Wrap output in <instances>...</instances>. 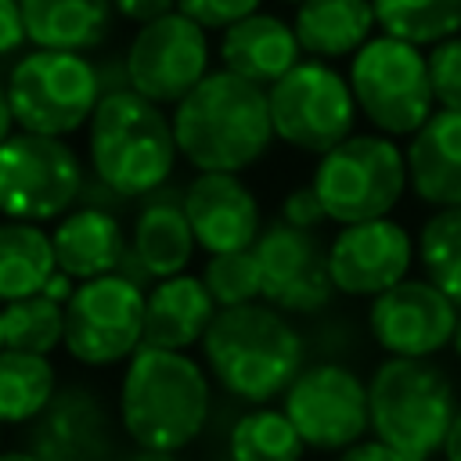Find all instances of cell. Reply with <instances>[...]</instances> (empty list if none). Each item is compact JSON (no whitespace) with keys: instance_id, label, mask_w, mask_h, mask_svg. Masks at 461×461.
I'll list each match as a JSON object with an SVG mask.
<instances>
[{"instance_id":"cell-26","label":"cell","mask_w":461,"mask_h":461,"mask_svg":"<svg viewBox=\"0 0 461 461\" xmlns=\"http://www.w3.org/2000/svg\"><path fill=\"white\" fill-rule=\"evenodd\" d=\"M58 270L50 230L40 223L0 220V306L43 292L47 277Z\"/></svg>"},{"instance_id":"cell-21","label":"cell","mask_w":461,"mask_h":461,"mask_svg":"<svg viewBox=\"0 0 461 461\" xmlns=\"http://www.w3.org/2000/svg\"><path fill=\"white\" fill-rule=\"evenodd\" d=\"M216 310L220 306L209 295L202 274L187 270L162 277L144 295V346L187 353L191 346H202Z\"/></svg>"},{"instance_id":"cell-28","label":"cell","mask_w":461,"mask_h":461,"mask_svg":"<svg viewBox=\"0 0 461 461\" xmlns=\"http://www.w3.org/2000/svg\"><path fill=\"white\" fill-rule=\"evenodd\" d=\"M306 443L281 407H249L227 429V461H303Z\"/></svg>"},{"instance_id":"cell-1","label":"cell","mask_w":461,"mask_h":461,"mask_svg":"<svg viewBox=\"0 0 461 461\" xmlns=\"http://www.w3.org/2000/svg\"><path fill=\"white\" fill-rule=\"evenodd\" d=\"M115 414L140 450H187L212 418V378L191 353L140 346L119 378Z\"/></svg>"},{"instance_id":"cell-45","label":"cell","mask_w":461,"mask_h":461,"mask_svg":"<svg viewBox=\"0 0 461 461\" xmlns=\"http://www.w3.org/2000/svg\"><path fill=\"white\" fill-rule=\"evenodd\" d=\"M450 349H454V357L461 360V313H457V328H454V339H450Z\"/></svg>"},{"instance_id":"cell-8","label":"cell","mask_w":461,"mask_h":461,"mask_svg":"<svg viewBox=\"0 0 461 461\" xmlns=\"http://www.w3.org/2000/svg\"><path fill=\"white\" fill-rule=\"evenodd\" d=\"M7 101L14 126L40 137H68L83 130L101 101L97 65L86 54L29 50L7 72Z\"/></svg>"},{"instance_id":"cell-5","label":"cell","mask_w":461,"mask_h":461,"mask_svg":"<svg viewBox=\"0 0 461 461\" xmlns=\"http://www.w3.org/2000/svg\"><path fill=\"white\" fill-rule=\"evenodd\" d=\"M457 407V389L436 360L385 357L367 378L371 436L403 461H436Z\"/></svg>"},{"instance_id":"cell-16","label":"cell","mask_w":461,"mask_h":461,"mask_svg":"<svg viewBox=\"0 0 461 461\" xmlns=\"http://www.w3.org/2000/svg\"><path fill=\"white\" fill-rule=\"evenodd\" d=\"M25 450L40 461H112L119 450V414L94 385H58L43 414L25 425Z\"/></svg>"},{"instance_id":"cell-48","label":"cell","mask_w":461,"mask_h":461,"mask_svg":"<svg viewBox=\"0 0 461 461\" xmlns=\"http://www.w3.org/2000/svg\"><path fill=\"white\" fill-rule=\"evenodd\" d=\"M285 4H303V0H285Z\"/></svg>"},{"instance_id":"cell-37","label":"cell","mask_w":461,"mask_h":461,"mask_svg":"<svg viewBox=\"0 0 461 461\" xmlns=\"http://www.w3.org/2000/svg\"><path fill=\"white\" fill-rule=\"evenodd\" d=\"M115 14L133 22V25H148L162 14H173L176 11V0H112Z\"/></svg>"},{"instance_id":"cell-46","label":"cell","mask_w":461,"mask_h":461,"mask_svg":"<svg viewBox=\"0 0 461 461\" xmlns=\"http://www.w3.org/2000/svg\"><path fill=\"white\" fill-rule=\"evenodd\" d=\"M0 349H4V306H0Z\"/></svg>"},{"instance_id":"cell-7","label":"cell","mask_w":461,"mask_h":461,"mask_svg":"<svg viewBox=\"0 0 461 461\" xmlns=\"http://www.w3.org/2000/svg\"><path fill=\"white\" fill-rule=\"evenodd\" d=\"M349 90L357 112L385 137H411L436 112L425 50L396 36H371L349 58Z\"/></svg>"},{"instance_id":"cell-3","label":"cell","mask_w":461,"mask_h":461,"mask_svg":"<svg viewBox=\"0 0 461 461\" xmlns=\"http://www.w3.org/2000/svg\"><path fill=\"white\" fill-rule=\"evenodd\" d=\"M169 119L180 158L198 173H241L274 144L267 90L227 68L209 72Z\"/></svg>"},{"instance_id":"cell-20","label":"cell","mask_w":461,"mask_h":461,"mask_svg":"<svg viewBox=\"0 0 461 461\" xmlns=\"http://www.w3.org/2000/svg\"><path fill=\"white\" fill-rule=\"evenodd\" d=\"M407 191L429 209L461 205V112L436 108L407 137Z\"/></svg>"},{"instance_id":"cell-22","label":"cell","mask_w":461,"mask_h":461,"mask_svg":"<svg viewBox=\"0 0 461 461\" xmlns=\"http://www.w3.org/2000/svg\"><path fill=\"white\" fill-rule=\"evenodd\" d=\"M220 68L256 83V86H274L285 72H292L303 61V47L295 40L292 22L256 11L230 29L220 32Z\"/></svg>"},{"instance_id":"cell-11","label":"cell","mask_w":461,"mask_h":461,"mask_svg":"<svg viewBox=\"0 0 461 461\" xmlns=\"http://www.w3.org/2000/svg\"><path fill=\"white\" fill-rule=\"evenodd\" d=\"M144 295L148 288L104 274L79 281L65 303V353L83 367L126 364L144 346Z\"/></svg>"},{"instance_id":"cell-43","label":"cell","mask_w":461,"mask_h":461,"mask_svg":"<svg viewBox=\"0 0 461 461\" xmlns=\"http://www.w3.org/2000/svg\"><path fill=\"white\" fill-rule=\"evenodd\" d=\"M126 461H180V454H169V450H133Z\"/></svg>"},{"instance_id":"cell-30","label":"cell","mask_w":461,"mask_h":461,"mask_svg":"<svg viewBox=\"0 0 461 461\" xmlns=\"http://www.w3.org/2000/svg\"><path fill=\"white\" fill-rule=\"evenodd\" d=\"M418 263L447 299L461 306V205L432 209L418 230Z\"/></svg>"},{"instance_id":"cell-25","label":"cell","mask_w":461,"mask_h":461,"mask_svg":"<svg viewBox=\"0 0 461 461\" xmlns=\"http://www.w3.org/2000/svg\"><path fill=\"white\" fill-rule=\"evenodd\" d=\"M303 54L317 61L353 58L378 29L371 0H303L292 18Z\"/></svg>"},{"instance_id":"cell-47","label":"cell","mask_w":461,"mask_h":461,"mask_svg":"<svg viewBox=\"0 0 461 461\" xmlns=\"http://www.w3.org/2000/svg\"><path fill=\"white\" fill-rule=\"evenodd\" d=\"M0 429H4V425H0ZM0 454H4V432H0Z\"/></svg>"},{"instance_id":"cell-18","label":"cell","mask_w":461,"mask_h":461,"mask_svg":"<svg viewBox=\"0 0 461 461\" xmlns=\"http://www.w3.org/2000/svg\"><path fill=\"white\" fill-rule=\"evenodd\" d=\"M184 212L205 256L245 252L263 230L259 198L238 173H194L184 187Z\"/></svg>"},{"instance_id":"cell-49","label":"cell","mask_w":461,"mask_h":461,"mask_svg":"<svg viewBox=\"0 0 461 461\" xmlns=\"http://www.w3.org/2000/svg\"><path fill=\"white\" fill-rule=\"evenodd\" d=\"M112 461H115V457H112Z\"/></svg>"},{"instance_id":"cell-41","label":"cell","mask_w":461,"mask_h":461,"mask_svg":"<svg viewBox=\"0 0 461 461\" xmlns=\"http://www.w3.org/2000/svg\"><path fill=\"white\" fill-rule=\"evenodd\" d=\"M443 461H461V407H457V414H454V425H450V432H447Z\"/></svg>"},{"instance_id":"cell-15","label":"cell","mask_w":461,"mask_h":461,"mask_svg":"<svg viewBox=\"0 0 461 461\" xmlns=\"http://www.w3.org/2000/svg\"><path fill=\"white\" fill-rule=\"evenodd\" d=\"M461 306L429 277H403L367 306V335L385 357L432 360L454 339Z\"/></svg>"},{"instance_id":"cell-36","label":"cell","mask_w":461,"mask_h":461,"mask_svg":"<svg viewBox=\"0 0 461 461\" xmlns=\"http://www.w3.org/2000/svg\"><path fill=\"white\" fill-rule=\"evenodd\" d=\"M29 43L25 22H22V4L18 0H0V58L22 50Z\"/></svg>"},{"instance_id":"cell-35","label":"cell","mask_w":461,"mask_h":461,"mask_svg":"<svg viewBox=\"0 0 461 461\" xmlns=\"http://www.w3.org/2000/svg\"><path fill=\"white\" fill-rule=\"evenodd\" d=\"M277 220L288 223V227H299V230H317L328 223V212L313 191V184H295L285 198H281V209H277Z\"/></svg>"},{"instance_id":"cell-29","label":"cell","mask_w":461,"mask_h":461,"mask_svg":"<svg viewBox=\"0 0 461 461\" xmlns=\"http://www.w3.org/2000/svg\"><path fill=\"white\" fill-rule=\"evenodd\" d=\"M371 7L385 36L414 47L461 36V0H371Z\"/></svg>"},{"instance_id":"cell-39","label":"cell","mask_w":461,"mask_h":461,"mask_svg":"<svg viewBox=\"0 0 461 461\" xmlns=\"http://www.w3.org/2000/svg\"><path fill=\"white\" fill-rule=\"evenodd\" d=\"M335 461H403V457H400L396 450H389L382 439L364 436L360 443H353V447L339 450V454H335Z\"/></svg>"},{"instance_id":"cell-27","label":"cell","mask_w":461,"mask_h":461,"mask_svg":"<svg viewBox=\"0 0 461 461\" xmlns=\"http://www.w3.org/2000/svg\"><path fill=\"white\" fill-rule=\"evenodd\" d=\"M58 393L50 357L0 349V425H32Z\"/></svg>"},{"instance_id":"cell-19","label":"cell","mask_w":461,"mask_h":461,"mask_svg":"<svg viewBox=\"0 0 461 461\" xmlns=\"http://www.w3.org/2000/svg\"><path fill=\"white\" fill-rule=\"evenodd\" d=\"M130 249L151 274V281L187 274L198 241L184 212V187L162 184L158 191L137 202L130 223Z\"/></svg>"},{"instance_id":"cell-12","label":"cell","mask_w":461,"mask_h":461,"mask_svg":"<svg viewBox=\"0 0 461 461\" xmlns=\"http://www.w3.org/2000/svg\"><path fill=\"white\" fill-rule=\"evenodd\" d=\"M281 411L295 425L306 450L339 454L371 432L367 382L342 360H313L281 396Z\"/></svg>"},{"instance_id":"cell-17","label":"cell","mask_w":461,"mask_h":461,"mask_svg":"<svg viewBox=\"0 0 461 461\" xmlns=\"http://www.w3.org/2000/svg\"><path fill=\"white\" fill-rule=\"evenodd\" d=\"M414 256L418 249L411 230L393 216L339 227V234L328 245L331 285L339 295L375 299L403 277H411Z\"/></svg>"},{"instance_id":"cell-34","label":"cell","mask_w":461,"mask_h":461,"mask_svg":"<svg viewBox=\"0 0 461 461\" xmlns=\"http://www.w3.org/2000/svg\"><path fill=\"white\" fill-rule=\"evenodd\" d=\"M259 4H263V0H176V11L187 14L191 22H198L205 32H212V29L223 32V29H230L234 22L256 14Z\"/></svg>"},{"instance_id":"cell-44","label":"cell","mask_w":461,"mask_h":461,"mask_svg":"<svg viewBox=\"0 0 461 461\" xmlns=\"http://www.w3.org/2000/svg\"><path fill=\"white\" fill-rule=\"evenodd\" d=\"M0 461H40V457H36V454H29L25 447H18V450H4V454H0Z\"/></svg>"},{"instance_id":"cell-40","label":"cell","mask_w":461,"mask_h":461,"mask_svg":"<svg viewBox=\"0 0 461 461\" xmlns=\"http://www.w3.org/2000/svg\"><path fill=\"white\" fill-rule=\"evenodd\" d=\"M76 288H79V281H76V277H68L65 270H54V274L47 277V285H43V295H47L50 303L65 306V303L76 295Z\"/></svg>"},{"instance_id":"cell-24","label":"cell","mask_w":461,"mask_h":461,"mask_svg":"<svg viewBox=\"0 0 461 461\" xmlns=\"http://www.w3.org/2000/svg\"><path fill=\"white\" fill-rule=\"evenodd\" d=\"M18 4H22L25 36L36 50L90 54L108 40L115 18L112 0H18Z\"/></svg>"},{"instance_id":"cell-31","label":"cell","mask_w":461,"mask_h":461,"mask_svg":"<svg viewBox=\"0 0 461 461\" xmlns=\"http://www.w3.org/2000/svg\"><path fill=\"white\" fill-rule=\"evenodd\" d=\"M58 346H65V306L43 292L4 306V349L50 357Z\"/></svg>"},{"instance_id":"cell-38","label":"cell","mask_w":461,"mask_h":461,"mask_svg":"<svg viewBox=\"0 0 461 461\" xmlns=\"http://www.w3.org/2000/svg\"><path fill=\"white\" fill-rule=\"evenodd\" d=\"M79 205H94V209H108V212H122L126 209V198L115 194L104 180H97L94 173H86L83 180V191H79Z\"/></svg>"},{"instance_id":"cell-9","label":"cell","mask_w":461,"mask_h":461,"mask_svg":"<svg viewBox=\"0 0 461 461\" xmlns=\"http://www.w3.org/2000/svg\"><path fill=\"white\" fill-rule=\"evenodd\" d=\"M86 169L61 137L14 130L0 144V216L22 223H58L79 205Z\"/></svg>"},{"instance_id":"cell-2","label":"cell","mask_w":461,"mask_h":461,"mask_svg":"<svg viewBox=\"0 0 461 461\" xmlns=\"http://www.w3.org/2000/svg\"><path fill=\"white\" fill-rule=\"evenodd\" d=\"M198 349L209 378L227 396L252 407L285 396L310 357L306 335L295 321L263 299L216 310Z\"/></svg>"},{"instance_id":"cell-13","label":"cell","mask_w":461,"mask_h":461,"mask_svg":"<svg viewBox=\"0 0 461 461\" xmlns=\"http://www.w3.org/2000/svg\"><path fill=\"white\" fill-rule=\"evenodd\" d=\"M130 90L155 104H180L209 68V32L187 14L173 11L148 25H137L126 47Z\"/></svg>"},{"instance_id":"cell-23","label":"cell","mask_w":461,"mask_h":461,"mask_svg":"<svg viewBox=\"0 0 461 461\" xmlns=\"http://www.w3.org/2000/svg\"><path fill=\"white\" fill-rule=\"evenodd\" d=\"M50 245H54L58 270H65L76 281H94V277L119 270V263L130 249V234H126L119 212L76 205L72 212H65L54 223Z\"/></svg>"},{"instance_id":"cell-6","label":"cell","mask_w":461,"mask_h":461,"mask_svg":"<svg viewBox=\"0 0 461 461\" xmlns=\"http://www.w3.org/2000/svg\"><path fill=\"white\" fill-rule=\"evenodd\" d=\"M310 184L328 223L349 227L385 220L407 191V158L385 133H353L317 158Z\"/></svg>"},{"instance_id":"cell-14","label":"cell","mask_w":461,"mask_h":461,"mask_svg":"<svg viewBox=\"0 0 461 461\" xmlns=\"http://www.w3.org/2000/svg\"><path fill=\"white\" fill-rule=\"evenodd\" d=\"M252 256L259 263V299L288 317H321L335 303L328 270V249L313 230L288 227L281 220L263 223Z\"/></svg>"},{"instance_id":"cell-42","label":"cell","mask_w":461,"mask_h":461,"mask_svg":"<svg viewBox=\"0 0 461 461\" xmlns=\"http://www.w3.org/2000/svg\"><path fill=\"white\" fill-rule=\"evenodd\" d=\"M14 133V115H11V101H7V83L0 79V144Z\"/></svg>"},{"instance_id":"cell-33","label":"cell","mask_w":461,"mask_h":461,"mask_svg":"<svg viewBox=\"0 0 461 461\" xmlns=\"http://www.w3.org/2000/svg\"><path fill=\"white\" fill-rule=\"evenodd\" d=\"M425 61H429V83H432L436 108L461 112V36L432 43Z\"/></svg>"},{"instance_id":"cell-4","label":"cell","mask_w":461,"mask_h":461,"mask_svg":"<svg viewBox=\"0 0 461 461\" xmlns=\"http://www.w3.org/2000/svg\"><path fill=\"white\" fill-rule=\"evenodd\" d=\"M86 158L97 180L126 202H140L169 184L176 169L173 119L137 90L101 94L86 122Z\"/></svg>"},{"instance_id":"cell-10","label":"cell","mask_w":461,"mask_h":461,"mask_svg":"<svg viewBox=\"0 0 461 461\" xmlns=\"http://www.w3.org/2000/svg\"><path fill=\"white\" fill-rule=\"evenodd\" d=\"M274 137L303 155H324L357 126V101L349 79L331 68V61L303 58L292 72H285L274 86H267Z\"/></svg>"},{"instance_id":"cell-32","label":"cell","mask_w":461,"mask_h":461,"mask_svg":"<svg viewBox=\"0 0 461 461\" xmlns=\"http://www.w3.org/2000/svg\"><path fill=\"white\" fill-rule=\"evenodd\" d=\"M202 281H205V288H209V295L216 299L220 310L259 303V292H263V285H259V263H256L252 249L209 256L205 267H202Z\"/></svg>"}]
</instances>
